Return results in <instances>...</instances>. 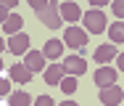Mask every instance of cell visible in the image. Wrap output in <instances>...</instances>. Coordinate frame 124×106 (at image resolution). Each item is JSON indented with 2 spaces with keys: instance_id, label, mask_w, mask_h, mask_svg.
Returning a JSON list of instances; mask_svg holds the SVG:
<instances>
[{
  "instance_id": "9",
  "label": "cell",
  "mask_w": 124,
  "mask_h": 106,
  "mask_svg": "<svg viewBox=\"0 0 124 106\" xmlns=\"http://www.w3.org/2000/svg\"><path fill=\"white\" fill-rule=\"evenodd\" d=\"M24 66L29 69V72H40V69H45V56L40 51H29L24 58Z\"/></svg>"
},
{
  "instance_id": "11",
  "label": "cell",
  "mask_w": 124,
  "mask_h": 106,
  "mask_svg": "<svg viewBox=\"0 0 124 106\" xmlns=\"http://www.w3.org/2000/svg\"><path fill=\"white\" fill-rule=\"evenodd\" d=\"M111 58H116V45L106 43V45H98V48H95V61H98V64H108Z\"/></svg>"
},
{
  "instance_id": "10",
  "label": "cell",
  "mask_w": 124,
  "mask_h": 106,
  "mask_svg": "<svg viewBox=\"0 0 124 106\" xmlns=\"http://www.w3.org/2000/svg\"><path fill=\"white\" fill-rule=\"evenodd\" d=\"M114 82H116V72H114V69L100 66L98 72H95V85H100V88H108V85H114Z\"/></svg>"
},
{
  "instance_id": "14",
  "label": "cell",
  "mask_w": 124,
  "mask_h": 106,
  "mask_svg": "<svg viewBox=\"0 0 124 106\" xmlns=\"http://www.w3.org/2000/svg\"><path fill=\"white\" fill-rule=\"evenodd\" d=\"M21 24H24V19L16 16V13H11V16L5 19V24H3V32H5V35H19V32H21Z\"/></svg>"
},
{
  "instance_id": "8",
  "label": "cell",
  "mask_w": 124,
  "mask_h": 106,
  "mask_svg": "<svg viewBox=\"0 0 124 106\" xmlns=\"http://www.w3.org/2000/svg\"><path fill=\"white\" fill-rule=\"evenodd\" d=\"M58 16L66 19L69 24L74 26V21H79V16H82V11H79L77 3H61V5H58Z\"/></svg>"
},
{
  "instance_id": "6",
  "label": "cell",
  "mask_w": 124,
  "mask_h": 106,
  "mask_svg": "<svg viewBox=\"0 0 124 106\" xmlns=\"http://www.w3.org/2000/svg\"><path fill=\"white\" fill-rule=\"evenodd\" d=\"M8 51L13 53V56H21L24 51H29V35H26V32L11 35V40H8Z\"/></svg>"
},
{
  "instance_id": "18",
  "label": "cell",
  "mask_w": 124,
  "mask_h": 106,
  "mask_svg": "<svg viewBox=\"0 0 124 106\" xmlns=\"http://www.w3.org/2000/svg\"><path fill=\"white\" fill-rule=\"evenodd\" d=\"M13 5H16V0H5V3H0V24H5V19L11 16L8 11H11Z\"/></svg>"
},
{
  "instance_id": "24",
  "label": "cell",
  "mask_w": 124,
  "mask_h": 106,
  "mask_svg": "<svg viewBox=\"0 0 124 106\" xmlns=\"http://www.w3.org/2000/svg\"><path fill=\"white\" fill-rule=\"evenodd\" d=\"M0 51H3V37H0Z\"/></svg>"
},
{
  "instance_id": "5",
  "label": "cell",
  "mask_w": 124,
  "mask_h": 106,
  "mask_svg": "<svg viewBox=\"0 0 124 106\" xmlns=\"http://www.w3.org/2000/svg\"><path fill=\"white\" fill-rule=\"evenodd\" d=\"M100 104H106V106H119V104H122V88H119V85L100 88Z\"/></svg>"
},
{
  "instance_id": "3",
  "label": "cell",
  "mask_w": 124,
  "mask_h": 106,
  "mask_svg": "<svg viewBox=\"0 0 124 106\" xmlns=\"http://www.w3.org/2000/svg\"><path fill=\"white\" fill-rule=\"evenodd\" d=\"M85 26H87L90 35H100V32H106V16L93 8V11L85 13Z\"/></svg>"
},
{
  "instance_id": "1",
  "label": "cell",
  "mask_w": 124,
  "mask_h": 106,
  "mask_svg": "<svg viewBox=\"0 0 124 106\" xmlns=\"http://www.w3.org/2000/svg\"><path fill=\"white\" fill-rule=\"evenodd\" d=\"M29 5L34 8L37 19L48 29H58L61 26V16H58V3L55 0H29Z\"/></svg>"
},
{
  "instance_id": "13",
  "label": "cell",
  "mask_w": 124,
  "mask_h": 106,
  "mask_svg": "<svg viewBox=\"0 0 124 106\" xmlns=\"http://www.w3.org/2000/svg\"><path fill=\"white\" fill-rule=\"evenodd\" d=\"M63 80V66L61 64H50L48 69H45V82L48 85H58Z\"/></svg>"
},
{
  "instance_id": "2",
  "label": "cell",
  "mask_w": 124,
  "mask_h": 106,
  "mask_svg": "<svg viewBox=\"0 0 124 106\" xmlns=\"http://www.w3.org/2000/svg\"><path fill=\"white\" fill-rule=\"evenodd\" d=\"M61 43H66V45H71V48H79V51H82V48L87 45V32L79 29V26H66Z\"/></svg>"
},
{
  "instance_id": "21",
  "label": "cell",
  "mask_w": 124,
  "mask_h": 106,
  "mask_svg": "<svg viewBox=\"0 0 124 106\" xmlns=\"http://www.w3.org/2000/svg\"><path fill=\"white\" fill-rule=\"evenodd\" d=\"M122 11H124L122 3H114V13H116V16H122Z\"/></svg>"
},
{
  "instance_id": "15",
  "label": "cell",
  "mask_w": 124,
  "mask_h": 106,
  "mask_svg": "<svg viewBox=\"0 0 124 106\" xmlns=\"http://www.w3.org/2000/svg\"><path fill=\"white\" fill-rule=\"evenodd\" d=\"M8 106H32V96L26 90H16L8 96Z\"/></svg>"
},
{
  "instance_id": "25",
  "label": "cell",
  "mask_w": 124,
  "mask_h": 106,
  "mask_svg": "<svg viewBox=\"0 0 124 106\" xmlns=\"http://www.w3.org/2000/svg\"><path fill=\"white\" fill-rule=\"evenodd\" d=\"M0 106H3V101H0Z\"/></svg>"
},
{
  "instance_id": "20",
  "label": "cell",
  "mask_w": 124,
  "mask_h": 106,
  "mask_svg": "<svg viewBox=\"0 0 124 106\" xmlns=\"http://www.w3.org/2000/svg\"><path fill=\"white\" fill-rule=\"evenodd\" d=\"M34 106H55V104H53V98H50V96H40V98L34 101Z\"/></svg>"
},
{
  "instance_id": "23",
  "label": "cell",
  "mask_w": 124,
  "mask_h": 106,
  "mask_svg": "<svg viewBox=\"0 0 124 106\" xmlns=\"http://www.w3.org/2000/svg\"><path fill=\"white\" fill-rule=\"evenodd\" d=\"M0 74H3V58H0Z\"/></svg>"
},
{
  "instance_id": "4",
  "label": "cell",
  "mask_w": 124,
  "mask_h": 106,
  "mask_svg": "<svg viewBox=\"0 0 124 106\" xmlns=\"http://www.w3.org/2000/svg\"><path fill=\"white\" fill-rule=\"evenodd\" d=\"M61 66H63V74H69V77H77V74L87 72V61L82 56H66V64H61Z\"/></svg>"
},
{
  "instance_id": "17",
  "label": "cell",
  "mask_w": 124,
  "mask_h": 106,
  "mask_svg": "<svg viewBox=\"0 0 124 106\" xmlns=\"http://www.w3.org/2000/svg\"><path fill=\"white\" fill-rule=\"evenodd\" d=\"M58 88H61L66 96H71V93L77 90V80H74V77H63L61 82H58Z\"/></svg>"
},
{
  "instance_id": "7",
  "label": "cell",
  "mask_w": 124,
  "mask_h": 106,
  "mask_svg": "<svg viewBox=\"0 0 124 106\" xmlns=\"http://www.w3.org/2000/svg\"><path fill=\"white\" fill-rule=\"evenodd\" d=\"M8 77H11V82H16V85H29V80H32V72L26 69L24 64H11V69H8Z\"/></svg>"
},
{
  "instance_id": "19",
  "label": "cell",
  "mask_w": 124,
  "mask_h": 106,
  "mask_svg": "<svg viewBox=\"0 0 124 106\" xmlns=\"http://www.w3.org/2000/svg\"><path fill=\"white\" fill-rule=\"evenodd\" d=\"M3 96H11V80L0 74V98H3Z\"/></svg>"
},
{
  "instance_id": "16",
  "label": "cell",
  "mask_w": 124,
  "mask_h": 106,
  "mask_svg": "<svg viewBox=\"0 0 124 106\" xmlns=\"http://www.w3.org/2000/svg\"><path fill=\"white\" fill-rule=\"evenodd\" d=\"M108 37H111V43H122L124 40V21H114L108 26Z\"/></svg>"
},
{
  "instance_id": "12",
  "label": "cell",
  "mask_w": 124,
  "mask_h": 106,
  "mask_svg": "<svg viewBox=\"0 0 124 106\" xmlns=\"http://www.w3.org/2000/svg\"><path fill=\"white\" fill-rule=\"evenodd\" d=\"M42 56L45 58H61V53H63V43L61 40H45V45H42Z\"/></svg>"
},
{
  "instance_id": "22",
  "label": "cell",
  "mask_w": 124,
  "mask_h": 106,
  "mask_svg": "<svg viewBox=\"0 0 124 106\" xmlns=\"http://www.w3.org/2000/svg\"><path fill=\"white\" fill-rule=\"evenodd\" d=\"M61 106H79V104H77V101H63Z\"/></svg>"
}]
</instances>
